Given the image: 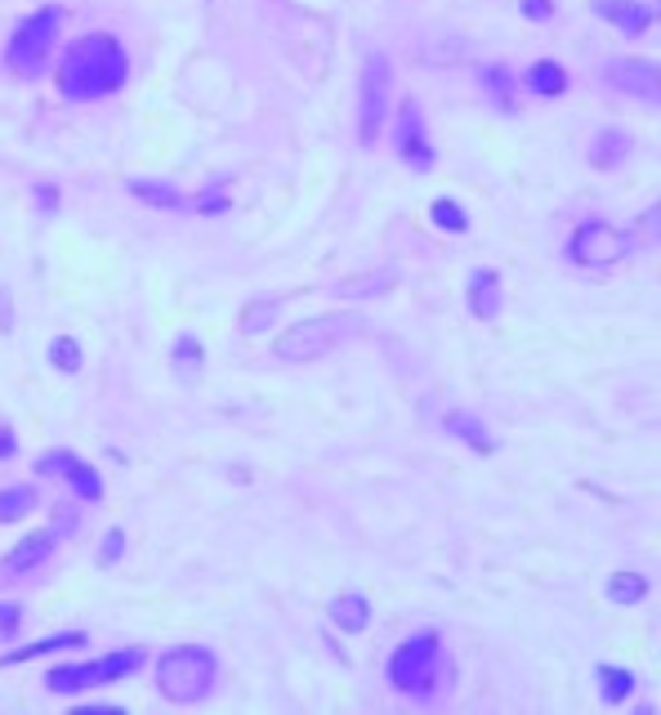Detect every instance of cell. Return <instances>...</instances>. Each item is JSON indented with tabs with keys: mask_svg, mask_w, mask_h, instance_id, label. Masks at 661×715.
I'll list each match as a JSON object with an SVG mask.
<instances>
[{
	"mask_svg": "<svg viewBox=\"0 0 661 715\" xmlns=\"http://www.w3.org/2000/svg\"><path fill=\"white\" fill-rule=\"evenodd\" d=\"M130 76V59H125V45L108 32H89L81 40H72L63 59H59V72H55V85L63 99L72 104H94V99H108L117 94Z\"/></svg>",
	"mask_w": 661,
	"mask_h": 715,
	"instance_id": "cell-1",
	"label": "cell"
},
{
	"mask_svg": "<svg viewBox=\"0 0 661 715\" xmlns=\"http://www.w3.org/2000/svg\"><path fill=\"white\" fill-rule=\"evenodd\" d=\"M215 676H219V662L202 644H179V648H170V653L157 657V689L175 706L202 702L215 689Z\"/></svg>",
	"mask_w": 661,
	"mask_h": 715,
	"instance_id": "cell-2",
	"label": "cell"
},
{
	"mask_svg": "<svg viewBox=\"0 0 661 715\" xmlns=\"http://www.w3.org/2000/svg\"><path fill=\"white\" fill-rule=\"evenodd\" d=\"M443 676V640L438 631H416L389 657V684L407 698H434Z\"/></svg>",
	"mask_w": 661,
	"mask_h": 715,
	"instance_id": "cell-3",
	"label": "cell"
},
{
	"mask_svg": "<svg viewBox=\"0 0 661 715\" xmlns=\"http://www.w3.org/2000/svg\"><path fill=\"white\" fill-rule=\"evenodd\" d=\"M59 27H63V10H59V5H40L36 14H27V19L14 27L10 45H5L10 72L23 76V81L45 76V63H50V55H55Z\"/></svg>",
	"mask_w": 661,
	"mask_h": 715,
	"instance_id": "cell-4",
	"label": "cell"
},
{
	"mask_svg": "<svg viewBox=\"0 0 661 715\" xmlns=\"http://www.w3.org/2000/svg\"><path fill=\"white\" fill-rule=\"evenodd\" d=\"M358 326H362L358 313H322V318H309V322H296V326L281 331V336L273 341V354L281 362H317L340 341H349Z\"/></svg>",
	"mask_w": 661,
	"mask_h": 715,
	"instance_id": "cell-5",
	"label": "cell"
},
{
	"mask_svg": "<svg viewBox=\"0 0 661 715\" xmlns=\"http://www.w3.org/2000/svg\"><path fill=\"white\" fill-rule=\"evenodd\" d=\"M630 251H635V237L622 233L617 224H608V219H586V224L573 233V242H568V255H573V264H581V269L622 264Z\"/></svg>",
	"mask_w": 661,
	"mask_h": 715,
	"instance_id": "cell-6",
	"label": "cell"
},
{
	"mask_svg": "<svg viewBox=\"0 0 661 715\" xmlns=\"http://www.w3.org/2000/svg\"><path fill=\"white\" fill-rule=\"evenodd\" d=\"M389 85H394L389 59L385 55H366L362 59V90H358V139L366 143V148H371L375 134H381V126H385Z\"/></svg>",
	"mask_w": 661,
	"mask_h": 715,
	"instance_id": "cell-7",
	"label": "cell"
},
{
	"mask_svg": "<svg viewBox=\"0 0 661 715\" xmlns=\"http://www.w3.org/2000/svg\"><path fill=\"white\" fill-rule=\"evenodd\" d=\"M36 474L63 479V484L72 488V497L85 501V505H99V501H104V479H99V469H94L89 461H81L76 452H68V448L40 452V456H36Z\"/></svg>",
	"mask_w": 661,
	"mask_h": 715,
	"instance_id": "cell-8",
	"label": "cell"
},
{
	"mask_svg": "<svg viewBox=\"0 0 661 715\" xmlns=\"http://www.w3.org/2000/svg\"><path fill=\"white\" fill-rule=\"evenodd\" d=\"M398 157H402V166H411L416 175H430L434 170V162H438V153H434V143H430V130H424V112H420V104L416 99H402V108H398Z\"/></svg>",
	"mask_w": 661,
	"mask_h": 715,
	"instance_id": "cell-9",
	"label": "cell"
},
{
	"mask_svg": "<svg viewBox=\"0 0 661 715\" xmlns=\"http://www.w3.org/2000/svg\"><path fill=\"white\" fill-rule=\"evenodd\" d=\"M603 81L622 94H635L644 104L661 99V68L652 59H612V63H603Z\"/></svg>",
	"mask_w": 661,
	"mask_h": 715,
	"instance_id": "cell-10",
	"label": "cell"
},
{
	"mask_svg": "<svg viewBox=\"0 0 661 715\" xmlns=\"http://www.w3.org/2000/svg\"><path fill=\"white\" fill-rule=\"evenodd\" d=\"M59 541H63V533L55 528V523H50V528L27 533V537H23L5 559H0V572H5V577H23V572H32V568H40L45 559H50Z\"/></svg>",
	"mask_w": 661,
	"mask_h": 715,
	"instance_id": "cell-11",
	"label": "cell"
},
{
	"mask_svg": "<svg viewBox=\"0 0 661 715\" xmlns=\"http://www.w3.org/2000/svg\"><path fill=\"white\" fill-rule=\"evenodd\" d=\"M465 300H469V313L479 322H496L501 318V277L496 269H474L465 282Z\"/></svg>",
	"mask_w": 661,
	"mask_h": 715,
	"instance_id": "cell-12",
	"label": "cell"
},
{
	"mask_svg": "<svg viewBox=\"0 0 661 715\" xmlns=\"http://www.w3.org/2000/svg\"><path fill=\"white\" fill-rule=\"evenodd\" d=\"M590 10L626 36H644L652 23V5H644V0H594Z\"/></svg>",
	"mask_w": 661,
	"mask_h": 715,
	"instance_id": "cell-13",
	"label": "cell"
},
{
	"mask_svg": "<svg viewBox=\"0 0 661 715\" xmlns=\"http://www.w3.org/2000/svg\"><path fill=\"white\" fill-rule=\"evenodd\" d=\"M85 644H89L85 631H59V635H45V640H32L23 648L0 653V666H19V662H32V657H50V653H63V648H85Z\"/></svg>",
	"mask_w": 661,
	"mask_h": 715,
	"instance_id": "cell-14",
	"label": "cell"
},
{
	"mask_svg": "<svg viewBox=\"0 0 661 715\" xmlns=\"http://www.w3.org/2000/svg\"><path fill=\"white\" fill-rule=\"evenodd\" d=\"M139 666H144V648H117V653L94 657V689H99V684H117V680L134 676Z\"/></svg>",
	"mask_w": 661,
	"mask_h": 715,
	"instance_id": "cell-15",
	"label": "cell"
},
{
	"mask_svg": "<svg viewBox=\"0 0 661 715\" xmlns=\"http://www.w3.org/2000/svg\"><path fill=\"white\" fill-rule=\"evenodd\" d=\"M630 134L626 130H599L594 143H590V166L594 170H612V166H622L630 157Z\"/></svg>",
	"mask_w": 661,
	"mask_h": 715,
	"instance_id": "cell-16",
	"label": "cell"
},
{
	"mask_svg": "<svg viewBox=\"0 0 661 715\" xmlns=\"http://www.w3.org/2000/svg\"><path fill=\"white\" fill-rule=\"evenodd\" d=\"M443 429H447V434H456L460 443H469L474 452H483V456L496 448L492 434H488V425H483L474 412H447V416H443Z\"/></svg>",
	"mask_w": 661,
	"mask_h": 715,
	"instance_id": "cell-17",
	"label": "cell"
},
{
	"mask_svg": "<svg viewBox=\"0 0 661 715\" xmlns=\"http://www.w3.org/2000/svg\"><path fill=\"white\" fill-rule=\"evenodd\" d=\"M330 622H336L345 635L366 631V627H371V599H366V595H358V591L340 595L336 604H330Z\"/></svg>",
	"mask_w": 661,
	"mask_h": 715,
	"instance_id": "cell-18",
	"label": "cell"
},
{
	"mask_svg": "<svg viewBox=\"0 0 661 715\" xmlns=\"http://www.w3.org/2000/svg\"><path fill=\"white\" fill-rule=\"evenodd\" d=\"M170 367H175V376L183 380V385H197V380H202V367H206L202 341H197V336H179L175 349H170Z\"/></svg>",
	"mask_w": 661,
	"mask_h": 715,
	"instance_id": "cell-19",
	"label": "cell"
},
{
	"mask_svg": "<svg viewBox=\"0 0 661 715\" xmlns=\"http://www.w3.org/2000/svg\"><path fill=\"white\" fill-rule=\"evenodd\" d=\"M45 689L50 693H85L94 689V662H63L45 676Z\"/></svg>",
	"mask_w": 661,
	"mask_h": 715,
	"instance_id": "cell-20",
	"label": "cell"
},
{
	"mask_svg": "<svg viewBox=\"0 0 661 715\" xmlns=\"http://www.w3.org/2000/svg\"><path fill=\"white\" fill-rule=\"evenodd\" d=\"M514 72L505 68V63H488L483 72H479V85H483V94L496 104V112H514Z\"/></svg>",
	"mask_w": 661,
	"mask_h": 715,
	"instance_id": "cell-21",
	"label": "cell"
},
{
	"mask_svg": "<svg viewBox=\"0 0 661 715\" xmlns=\"http://www.w3.org/2000/svg\"><path fill=\"white\" fill-rule=\"evenodd\" d=\"M524 85L537 94V99H558V94L568 90V72H563L558 63H550V59H541V63H532L524 72Z\"/></svg>",
	"mask_w": 661,
	"mask_h": 715,
	"instance_id": "cell-22",
	"label": "cell"
},
{
	"mask_svg": "<svg viewBox=\"0 0 661 715\" xmlns=\"http://www.w3.org/2000/svg\"><path fill=\"white\" fill-rule=\"evenodd\" d=\"M389 286H398V269H381V273H362V277H345L336 286V296L358 300V296H385Z\"/></svg>",
	"mask_w": 661,
	"mask_h": 715,
	"instance_id": "cell-23",
	"label": "cell"
},
{
	"mask_svg": "<svg viewBox=\"0 0 661 715\" xmlns=\"http://www.w3.org/2000/svg\"><path fill=\"white\" fill-rule=\"evenodd\" d=\"M599 698L608 702V706H622L630 693H635V676L626 671V666H599Z\"/></svg>",
	"mask_w": 661,
	"mask_h": 715,
	"instance_id": "cell-24",
	"label": "cell"
},
{
	"mask_svg": "<svg viewBox=\"0 0 661 715\" xmlns=\"http://www.w3.org/2000/svg\"><path fill=\"white\" fill-rule=\"evenodd\" d=\"M130 193H134L139 202L166 206V211L183 206V193H179V188H175V183H157V179H130Z\"/></svg>",
	"mask_w": 661,
	"mask_h": 715,
	"instance_id": "cell-25",
	"label": "cell"
},
{
	"mask_svg": "<svg viewBox=\"0 0 661 715\" xmlns=\"http://www.w3.org/2000/svg\"><path fill=\"white\" fill-rule=\"evenodd\" d=\"M36 510V488L19 484V488H0V523H19Z\"/></svg>",
	"mask_w": 661,
	"mask_h": 715,
	"instance_id": "cell-26",
	"label": "cell"
},
{
	"mask_svg": "<svg viewBox=\"0 0 661 715\" xmlns=\"http://www.w3.org/2000/svg\"><path fill=\"white\" fill-rule=\"evenodd\" d=\"M644 595H648V577H639V572H612V582H608L612 604H639Z\"/></svg>",
	"mask_w": 661,
	"mask_h": 715,
	"instance_id": "cell-27",
	"label": "cell"
},
{
	"mask_svg": "<svg viewBox=\"0 0 661 715\" xmlns=\"http://www.w3.org/2000/svg\"><path fill=\"white\" fill-rule=\"evenodd\" d=\"M430 219H434L443 233H465V228H469L465 206H460V202H452V198H438V202L430 206Z\"/></svg>",
	"mask_w": 661,
	"mask_h": 715,
	"instance_id": "cell-28",
	"label": "cell"
},
{
	"mask_svg": "<svg viewBox=\"0 0 661 715\" xmlns=\"http://www.w3.org/2000/svg\"><path fill=\"white\" fill-rule=\"evenodd\" d=\"M50 362H55L63 376H76V371H81V345H76L72 336H55V345H50Z\"/></svg>",
	"mask_w": 661,
	"mask_h": 715,
	"instance_id": "cell-29",
	"label": "cell"
},
{
	"mask_svg": "<svg viewBox=\"0 0 661 715\" xmlns=\"http://www.w3.org/2000/svg\"><path fill=\"white\" fill-rule=\"evenodd\" d=\"M273 318H277V305H273V300H255V305H247V313H242V331H247V336H255V331H264Z\"/></svg>",
	"mask_w": 661,
	"mask_h": 715,
	"instance_id": "cell-30",
	"label": "cell"
},
{
	"mask_svg": "<svg viewBox=\"0 0 661 715\" xmlns=\"http://www.w3.org/2000/svg\"><path fill=\"white\" fill-rule=\"evenodd\" d=\"M183 202H188V198H183ZM188 206H193L197 215H224V211H228L232 202H228V198L219 193V188H211V193H202V198H193V202H188Z\"/></svg>",
	"mask_w": 661,
	"mask_h": 715,
	"instance_id": "cell-31",
	"label": "cell"
},
{
	"mask_svg": "<svg viewBox=\"0 0 661 715\" xmlns=\"http://www.w3.org/2000/svg\"><path fill=\"white\" fill-rule=\"evenodd\" d=\"M121 555H125V533H121V528H112V533L104 537V546H99V563H104V568H112Z\"/></svg>",
	"mask_w": 661,
	"mask_h": 715,
	"instance_id": "cell-32",
	"label": "cell"
},
{
	"mask_svg": "<svg viewBox=\"0 0 661 715\" xmlns=\"http://www.w3.org/2000/svg\"><path fill=\"white\" fill-rule=\"evenodd\" d=\"M19 622H23V608L10 604V599H0V635H14Z\"/></svg>",
	"mask_w": 661,
	"mask_h": 715,
	"instance_id": "cell-33",
	"label": "cell"
},
{
	"mask_svg": "<svg viewBox=\"0 0 661 715\" xmlns=\"http://www.w3.org/2000/svg\"><path fill=\"white\" fill-rule=\"evenodd\" d=\"M524 5V14L532 19V23H545V19H554V0H518Z\"/></svg>",
	"mask_w": 661,
	"mask_h": 715,
	"instance_id": "cell-34",
	"label": "cell"
},
{
	"mask_svg": "<svg viewBox=\"0 0 661 715\" xmlns=\"http://www.w3.org/2000/svg\"><path fill=\"white\" fill-rule=\"evenodd\" d=\"M36 206H40V211H59V188L36 183Z\"/></svg>",
	"mask_w": 661,
	"mask_h": 715,
	"instance_id": "cell-35",
	"label": "cell"
},
{
	"mask_svg": "<svg viewBox=\"0 0 661 715\" xmlns=\"http://www.w3.org/2000/svg\"><path fill=\"white\" fill-rule=\"evenodd\" d=\"M19 452V439L10 434V425H0V461H10Z\"/></svg>",
	"mask_w": 661,
	"mask_h": 715,
	"instance_id": "cell-36",
	"label": "cell"
},
{
	"mask_svg": "<svg viewBox=\"0 0 661 715\" xmlns=\"http://www.w3.org/2000/svg\"><path fill=\"white\" fill-rule=\"evenodd\" d=\"M14 322H10V291L5 286H0V331H10Z\"/></svg>",
	"mask_w": 661,
	"mask_h": 715,
	"instance_id": "cell-37",
	"label": "cell"
}]
</instances>
